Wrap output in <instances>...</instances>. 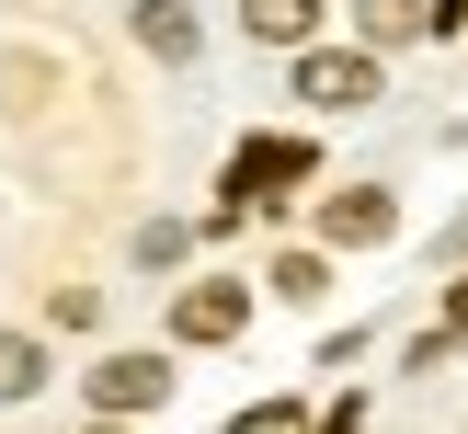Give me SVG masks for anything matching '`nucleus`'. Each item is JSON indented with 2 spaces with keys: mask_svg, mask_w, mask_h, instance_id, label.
Returning a JSON list of instances; mask_svg holds the SVG:
<instances>
[{
  "mask_svg": "<svg viewBox=\"0 0 468 434\" xmlns=\"http://www.w3.org/2000/svg\"><path fill=\"white\" fill-rule=\"evenodd\" d=\"M137 263L172 274V263H183V217H149V228H137Z\"/></svg>",
  "mask_w": 468,
  "mask_h": 434,
  "instance_id": "9d476101",
  "label": "nucleus"
},
{
  "mask_svg": "<svg viewBox=\"0 0 468 434\" xmlns=\"http://www.w3.org/2000/svg\"><path fill=\"white\" fill-rule=\"evenodd\" d=\"M137 46H149V58H195V46H206V23H195V0H137Z\"/></svg>",
  "mask_w": 468,
  "mask_h": 434,
  "instance_id": "39448f33",
  "label": "nucleus"
},
{
  "mask_svg": "<svg viewBox=\"0 0 468 434\" xmlns=\"http://www.w3.org/2000/svg\"><path fill=\"white\" fill-rule=\"evenodd\" d=\"M240 320H251V286H229V274L172 297V332H183V343H240Z\"/></svg>",
  "mask_w": 468,
  "mask_h": 434,
  "instance_id": "20e7f679",
  "label": "nucleus"
},
{
  "mask_svg": "<svg viewBox=\"0 0 468 434\" xmlns=\"http://www.w3.org/2000/svg\"><path fill=\"white\" fill-rule=\"evenodd\" d=\"M229 434H309V411H297V400H251Z\"/></svg>",
  "mask_w": 468,
  "mask_h": 434,
  "instance_id": "9b49d317",
  "label": "nucleus"
},
{
  "mask_svg": "<svg viewBox=\"0 0 468 434\" xmlns=\"http://www.w3.org/2000/svg\"><path fill=\"white\" fill-rule=\"evenodd\" d=\"M297 172H309V149H297V137H251V149H240V172H229V195H240V206H263V183H297Z\"/></svg>",
  "mask_w": 468,
  "mask_h": 434,
  "instance_id": "423d86ee",
  "label": "nucleus"
},
{
  "mask_svg": "<svg viewBox=\"0 0 468 434\" xmlns=\"http://www.w3.org/2000/svg\"><path fill=\"white\" fill-rule=\"evenodd\" d=\"M297 103H320V114L378 103V58L366 46H297Z\"/></svg>",
  "mask_w": 468,
  "mask_h": 434,
  "instance_id": "f257e3e1",
  "label": "nucleus"
},
{
  "mask_svg": "<svg viewBox=\"0 0 468 434\" xmlns=\"http://www.w3.org/2000/svg\"><path fill=\"white\" fill-rule=\"evenodd\" d=\"M355 23H366V58H378V46L434 35V0H355Z\"/></svg>",
  "mask_w": 468,
  "mask_h": 434,
  "instance_id": "0eeeda50",
  "label": "nucleus"
},
{
  "mask_svg": "<svg viewBox=\"0 0 468 434\" xmlns=\"http://www.w3.org/2000/svg\"><path fill=\"white\" fill-rule=\"evenodd\" d=\"M91 434H137V423H91Z\"/></svg>",
  "mask_w": 468,
  "mask_h": 434,
  "instance_id": "ddd939ff",
  "label": "nucleus"
},
{
  "mask_svg": "<svg viewBox=\"0 0 468 434\" xmlns=\"http://www.w3.org/2000/svg\"><path fill=\"white\" fill-rule=\"evenodd\" d=\"M172 400V365L160 355H103L91 365V411H103V423H137V411H160Z\"/></svg>",
  "mask_w": 468,
  "mask_h": 434,
  "instance_id": "f03ea898",
  "label": "nucleus"
},
{
  "mask_svg": "<svg viewBox=\"0 0 468 434\" xmlns=\"http://www.w3.org/2000/svg\"><path fill=\"white\" fill-rule=\"evenodd\" d=\"M332 286V274H320V251H286V263H274V297H320Z\"/></svg>",
  "mask_w": 468,
  "mask_h": 434,
  "instance_id": "f8f14e48",
  "label": "nucleus"
},
{
  "mask_svg": "<svg viewBox=\"0 0 468 434\" xmlns=\"http://www.w3.org/2000/svg\"><path fill=\"white\" fill-rule=\"evenodd\" d=\"M46 388V343L35 332H0V400H35Z\"/></svg>",
  "mask_w": 468,
  "mask_h": 434,
  "instance_id": "1a4fd4ad",
  "label": "nucleus"
},
{
  "mask_svg": "<svg viewBox=\"0 0 468 434\" xmlns=\"http://www.w3.org/2000/svg\"><path fill=\"white\" fill-rule=\"evenodd\" d=\"M388 228H400V206H388L378 183H343V195H320V240H332V251H378Z\"/></svg>",
  "mask_w": 468,
  "mask_h": 434,
  "instance_id": "7ed1b4c3",
  "label": "nucleus"
},
{
  "mask_svg": "<svg viewBox=\"0 0 468 434\" xmlns=\"http://www.w3.org/2000/svg\"><path fill=\"white\" fill-rule=\"evenodd\" d=\"M240 23L263 46H309V23H320V0H240Z\"/></svg>",
  "mask_w": 468,
  "mask_h": 434,
  "instance_id": "6e6552de",
  "label": "nucleus"
}]
</instances>
